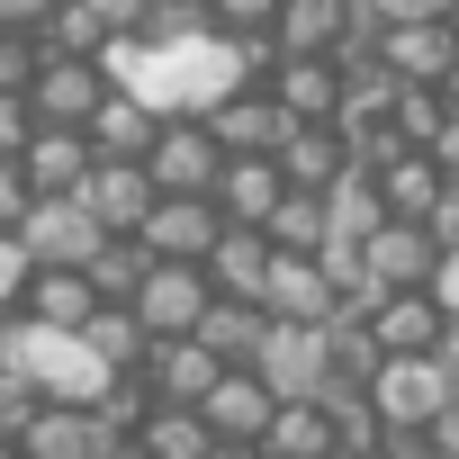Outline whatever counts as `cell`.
I'll list each match as a JSON object with an SVG mask.
<instances>
[{"instance_id": "obj_31", "label": "cell", "mask_w": 459, "mask_h": 459, "mask_svg": "<svg viewBox=\"0 0 459 459\" xmlns=\"http://www.w3.org/2000/svg\"><path fill=\"white\" fill-rule=\"evenodd\" d=\"M144 271H153V253H144L135 235H108V244L91 253V271H82V280H91V298H100V307H126V298L144 289Z\"/></svg>"}, {"instance_id": "obj_28", "label": "cell", "mask_w": 459, "mask_h": 459, "mask_svg": "<svg viewBox=\"0 0 459 459\" xmlns=\"http://www.w3.org/2000/svg\"><path fill=\"white\" fill-rule=\"evenodd\" d=\"M262 333H271V316H262V307H235V298H216V307L198 316V333H189V342H198L216 369H253Z\"/></svg>"}, {"instance_id": "obj_3", "label": "cell", "mask_w": 459, "mask_h": 459, "mask_svg": "<svg viewBox=\"0 0 459 459\" xmlns=\"http://www.w3.org/2000/svg\"><path fill=\"white\" fill-rule=\"evenodd\" d=\"M360 396H369V414H378L387 441H423V432L459 405V378L423 351V360H378V378H369Z\"/></svg>"}, {"instance_id": "obj_35", "label": "cell", "mask_w": 459, "mask_h": 459, "mask_svg": "<svg viewBox=\"0 0 459 459\" xmlns=\"http://www.w3.org/2000/svg\"><path fill=\"white\" fill-rule=\"evenodd\" d=\"M189 37H216L198 0H153V19L135 28V46H189Z\"/></svg>"}, {"instance_id": "obj_32", "label": "cell", "mask_w": 459, "mask_h": 459, "mask_svg": "<svg viewBox=\"0 0 459 459\" xmlns=\"http://www.w3.org/2000/svg\"><path fill=\"white\" fill-rule=\"evenodd\" d=\"M135 450H144V459H216V441H207V423H198L189 405H153V414L135 423Z\"/></svg>"}, {"instance_id": "obj_26", "label": "cell", "mask_w": 459, "mask_h": 459, "mask_svg": "<svg viewBox=\"0 0 459 459\" xmlns=\"http://www.w3.org/2000/svg\"><path fill=\"white\" fill-rule=\"evenodd\" d=\"M271 162H280V180H289V189H307V198H325V189L351 171V153H342V135H333V126H289V144H280Z\"/></svg>"}, {"instance_id": "obj_42", "label": "cell", "mask_w": 459, "mask_h": 459, "mask_svg": "<svg viewBox=\"0 0 459 459\" xmlns=\"http://www.w3.org/2000/svg\"><path fill=\"white\" fill-rule=\"evenodd\" d=\"M55 0H0V37H37Z\"/></svg>"}, {"instance_id": "obj_5", "label": "cell", "mask_w": 459, "mask_h": 459, "mask_svg": "<svg viewBox=\"0 0 459 459\" xmlns=\"http://www.w3.org/2000/svg\"><path fill=\"white\" fill-rule=\"evenodd\" d=\"M207 307H216V289H207V271H189V262H153L144 289L126 298V316L144 325V342H189Z\"/></svg>"}, {"instance_id": "obj_52", "label": "cell", "mask_w": 459, "mask_h": 459, "mask_svg": "<svg viewBox=\"0 0 459 459\" xmlns=\"http://www.w3.org/2000/svg\"><path fill=\"white\" fill-rule=\"evenodd\" d=\"M253 459H262V450H253Z\"/></svg>"}, {"instance_id": "obj_20", "label": "cell", "mask_w": 459, "mask_h": 459, "mask_svg": "<svg viewBox=\"0 0 459 459\" xmlns=\"http://www.w3.org/2000/svg\"><path fill=\"white\" fill-rule=\"evenodd\" d=\"M91 135H73V126H37L28 135V153H19V180L37 189V198H73L82 180H91Z\"/></svg>"}, {"instance_id": "obj_2", "label": "cell", "mask_w": 459, "mask_h": 459, "mask_svg": "<svg viewBox=\"0 0 459 459\" xmlns=\"http://www.w3.org/2000/svg\"><path fill=\"white\" fill-rule=\"evenodd\" d=\"M0 369H10L37 405H100V396H108V369L91 360V342H82V333L19 325V316H10V333H0Z\"/></svg>"}, {"instance_id": "obj_39", "label": "cell", "mask_w": 459, "mask_h": 459, "mask_svg": "<svg viewBox=\"0 0 459 459\" xmlns=\"http://www.w3.org/2000/svg\"><path fill=\"white\" fill-rule=\"evenodd\" d=\"M360 19H378V28H405V19H450V0H360Z\"/></svg>"}, {"instance_id": "obj_41", "label": "cell", "mask_w": 459, "mask_h": 459, "mask_svg": "<svg viewBox=\"0 0 459 459\" xmlns=\"http://www.w3.org/2000/svg\"><path fill=\"white\" fill-rule=\"evenodd\" d=\"M28 135H37L28 100H0V162H19V153H28Z\"/></svg>"}, {"instance_id": "obj_34", "label": "cell", "mask_w": 459, "mask_h": 459, "mask_svg": "<svg viewBox=\"0 0 459 459\" xmlns=\"http://www.w3.org/2000/svg\"><path fill=\"white\" fill-rule=\"evenodd\" d=\"M198 10L216 37H244V46H271V28H280V0H198Z\"/></svg>"}, {"instance_id": "obj_1", "label": "cell", "mask_w": 459, "mask_h": 459, "mask_svg": "<svg viewBox=\"0 0 459 459\" xmlns=\"http://www.w3.org/2000/svg\"><path fill=\"white\" fill-rule=\"evenodd\" d=\"M262 64H271V46H244V37H189V46H135V37H117L100 55L108 91H126L162 126L171 117H207L216 100H235L244 82H262Z\"/></svg>"}, {"instance_id": "obj_13", "label": "cell", "mask_w": 459, "mask_h": 459, "mask_svg": "<svg viewBox=\"0 0 459 459\" xmlns=\"http://www.w3.org/2000/svg\"><path fill=\"white\" fill-rule=\"evenodd\" d=\"M216 235H225L216 198H153V216L135 225V244H144L153 262H189V271L216 253Z\"/></svg>"}, {"instance_id": "obj_11", "label": "cell", "mask_w": 459, "mask_h": 459, "mask_svg": "<svg viewBox=\"0 0 459 459\" xmlns=\"http://www.w3.org/2000/svg\"><path fill=\"white\" fill-rule=\"evenodd\" d=\"M108 235L73 207V198H37L28 207V225H19V253H28V271H91V253H100Z\"/></svg>"}, {"instance_id": "obj_46", "label": "cell", "mask_w": 459, "mask_h": 459, "mask_svg": "<svg viewBox=\"0 0 459 459\" xmlns=\"http://www.w3.org/2000/svg\"><path fill=\"white\" fill-rule=\"evenodd\" d=\"M432 307L459 325V253H441V271H432Z\"/></svg>"}, {"instance_id": "obj_24", "label": "cell", "mask_w": 459, "mask_h": 459, "mask_svg": "<svg viewBox=\"0 0 459 459\" xmlns=\"http://www.w3.org/2000/svg\"><path fill=\"white\" fill-rule=\"evenodd\" d=\"M207 198H216V216H225V225H253V235H262L271 207L289 198V180H280V162H225Z\"/></svg>"}, {"instance_id": "obj_14", "label": "cell", "mask_w": 459, "mask_h": 459, "mask_svg": "<svg viewBox=\"0 0 459 459\" xmlns=\"http://www.w3.org/2000/svg\"><path fill=\"white\" fill-rule=\"evenodd\" d=\"M108 100V73L100 64H82V55H55V64H37V82H28V117L37 126H91V108Z\"/></svg>"}, {"instance_id": "obj_17", "label": "cell", "mask_w": 459, "mask_h": 459, "mask_svg": "<svg viewBox=\"0 0 459 459\" xmlns=\"http://www.w3.org/2000/svg\"><path fill=\"white\" fill-rule=\"evenodd\" d=\"M73 207L100 225V235H135V225L153 216V180H144V162H91V180L73 189Z\"/></svg>"}, {"instance_id": "obj_33", "label": "cell", "mask_w": 459, "mask_h": 459, "mask_svg": "<svg viewBox=\"0 0 459 459\" xmlns=\"http://www.w3.org/2000/svg\"><path fill=\"white\" fill-rule=\"evenodd\" d=\"M271 253H325V198H307V189H289L280 207H271Z\"/></svg>"}, {"instance_id": "obj_43", "label": "cell", "mask_w": 459, "mask_h": 459, "mask_svg": "<svg viewBox=\"0 0 459 459\" xmlns=\"http://www.w3.org/2000/svg\"><path fill=\"white\" fill-rule=\"evenodd\" d=\"M423 153H432V171H441V189H459V117H441V135H432Z\"/></svg>"}, {"instance_id": "obj_49", "label": "cell", "mask_w": 459, "mask_h": 459, "mask_svg": "<svg viewBox=\"0 0 459 459\" xmlns=\"http://www.w3.org/2000/svg\"><path fill=\"white\" fill-rule=\"evenodd\" d=\"M100 459H144V450H135V441H108V450H100Z\"/></svg>"}, {"instance_id": "obj_27", "label": "cell", "mask_w": 459, "mask_h": 459, "mask_svg": "<svg viewBox=\"0 0 459 459\" xmlns=\"http://www.w3.org/2000/svg\"><path fill=\"white\" fill-rule=\"evenodd\" d=\"M369 189H378V216H396V225H423V216L441 207V171H432V153H396V162H378Z\"/></svg>"}, {"instance_id": "obj_12", "label": "cell", "mask_w": 459, "mask_h": 459, "mask_svg": "<svg viewBox=\"0 0 459 459\" xmlns=\"http://www.w3.org/2000/svg\"><path fill=\"white\" fill-rule=\"evenodd\" d=\"M360 28H378V19H360V0H280L271 55H316V64H333Z\"/></svg>"}, {"instance_id": "obj_50", "label": "cell", "mask_w": 459, "mask_h": 459, "mask_svg": "<svg viewBox=\"0 0 459 459\" xmlns=\"http://www.w3.org/2000/svg\"><path fill=\"white\" fill-rule=\"evenodd\" d=\"M333 459H387V450H333Z\"/></svg>"}, {"instance_id": "obj_19", "label": "cell", "mask_w": 459, "mask_h": 459, "mask_svg": "<svg viewBox=\"0 0 459 459\" xmlns=\"http://www.w3.org/2000/svg\"><path fill=\"white\" fill-rule=\"evenodd\" d=\"M271 235H253V225H225V235H216V253L198 262L207 271V289L216 298H235V307H262V289H271Z\"/></svg>"}, {"instance_id": "obj_37", "label": "cell", "mask_w": 459, "mask_h": 459, "mask_svg": "<svg viewBox=\"0 0 459 459\" xmlns=\"http://www.w3.org/2000/svg\"><path fill=\"white\" fill-rule=\"evenodd\" d=\"M82 10H91V28L117 46V37H135V28L153 19V0H82Z\"/></svg>"}, {"instance_id": "obj_51", "label": "cell", "mask_w": 459, "mask_h": 459, "mask_svg": "<svg viewBox=\"0 0 459 459\" xmlns=\"http://www.w3.org/2000/svg\"><path fill=\"white\" fill-rule=\"evenodd\" d=\"M450 37H459V0H450Z\"/></svg>"}, {"instance_id": "obj_8", "label": "cell", "mask_w": 459, "mask_h": 459, "mask_svg": "<svg viewBox=\"0 0 459 459\" xmlns=\"http://www.w3.org/2000/svg\"><path fill=\"white\" fill-rule=\"evenodd\" d=\"M216 171H225V153H216V135H207L198 117H171V126L153 135V153H144L153 198H207V189H216Z\"/></svg>"}, {"instance_id": "obj_16", "label": "cell", "mask_w": 459, "mask_h": 459, "mask_svg": "<svg viewBox=\"0 0 459 459\" xmlns=\"http://www.w3.org/2000/svg\"><path fill=\"white\" fill-rule=\"evenodd\" d=\"M333 307H342V289H333V271L316 253H280L271 262V289H262L271 325H333Z\"/></svg>"}, {"instance_id": "obj_15", "label": "cell", "mask_w": 459, "mask_h": 459, "mask_svg": "<svg viewBox=\"0 0 459 459\" xmlns=\"http://www.w3.org/2000/svg\"><path fill=\"white\" fill-rule=\"evenodd\" d=\"M360 325H369L378 360H423V351H441V333H450V316L432 307V289H405V298H369V307H360Z\"/></svg>"}, {"instance_id": "obj_48", "label": "cell", "mask_w": 459, "mask_h": 459, "mask_svg": "<svg viewBox=\"0 0 459 459\" xmlns=\"http://www.w3.org/2000/svg\"><path fill=\"white\" fill-rule=\"evenodd\" d=\"M441 108H450V117H459V64H450V82H441Z\"/></svg>"}, {"instance_id": "obj_22", "label": "cell", "mask_w": 459, "mask_h": 459, "mask_svg": "<svg viewBox=\"0 0 459 459\" xmlns=\"http://www.w3.org/2000/svg\"><path fill=\"white\" fill-rule=\"evenodd\" d=\"M91 307H100V298H91V280H82V271H28V289H19V307H10V316H19V325L82 333V325H91Z\"/></svg>"}, {"instance_id": "obj_7", "label": "cell", "mask_w": 459, "mask_h": 459, "mask_svg": "<svg viewBox=\"0 0 459 459\" xmlns=\"http://www.w3.org/2000/svg\"><path fill=\"white\" fill-rule=\"evenodd\" d=\"M198 126L216 135V153H225V162H271V153L289 144V108H280L262 82H244L235 100H216Z\"/></svg>"}, {"instance_id": "obj_36", "label": "cell", "mask_w": 459, "mask_h": 459, "mask_svg": "<svg viewBox=\"0 0 459 459\" xmlns=\"http://www.w3.org/2000/svg\"><path fill=\"white\" fill-rule=\"evenodd\" d=\"M37 37H0V100H28V82H37Z\"/></svg>"}, {"instance_id": "obj_9", "label": "cell", "mask_w": 459, "mask_h": 459, "mask_svg": "<svg viewBox=\"0 0 459 459\" xmlns=\"http://www.w3.org/2000/svg\"><path fill=\"white\" fill-rule=\"evenodd\" d=\"M198 423H207V441L216 450H262V432H271V414H280V396L253 378V369H225L198 405H189Z\"/></svg>"}, {"instance_id": "obj_44", "label": "cell", "mask_w": 459, "mask_h": 459, "mask_svg": "<svg viewBox=\"0 0 459 459\" xmlns=\"http://www.w3.org/2000/svg\"><path fill=\"white\" fill-rule=\"evenodd\" d=\"M19 289H28V253H19V244H0V316L19 307Z\"/></svg>"}, {"instance_id": "obj_40", "label": "cell", "mask_w": 459, "mask_h": 459, "mask_svg": "<svg viewBox=\"0 0 459 459\" xmlns=\"http://www.w3.org/2000/svg\"><path fill=\"white\" fill-rule=\"evenodd\" d=\"M28 414H37V396H28L10 369H0V441H19V432H28Z\"/></svg>"}, {"instance_id": "obj_21", "label": "cell", "mask_w": 459, "mask_h": 459, "mask_svg": "<svg viewBox=\"0 0 459 459\" xmlns=\"http://www.w3.org/2000/svg\"><path fill=\"white\" fill-rule=\"evenodd\" d=\"M19 459H100L108 450V432H100V414L91 405H37L28 414V432L10 441Z\"/></svg>"}, {"instance_id": "obj_25", "label": "cell", "mask_w": 459, "mask_h": 459, "mask_svg": "<svg viewBox=\"0 0 459 459\" xmlns=\"http://www.w3.org/2000/svg\"><path fill=\"white\" fill-rule=\"evenodd\" d=\"M82 135H91V153H100V162H144V153H153V135H162V117H153V108H135L126 91H108V100L91 108V126H82Z\"/></svg>"}, {"instance_id": "obj_6", "label": "cell", "mask_w": 459, "mask_h": 459, "mask_svg": "<svg viewBox=\"0 0 459 459\" xmlns=\"http://www.w3.org/2000/svg\"><path fill=\"white\" fill-rule=\"evenodd\" d=\"M253 378H262L280 405L325 396V387H333V369H325V325H271L262 351H253Z\"/></svg>"}, {"instance_id": "obj_30", "label": "cell", "mask_w": 459, "mask_h": 459, "mask_svg": "<svg viewBox=\"0 0 459 459\" xmlns=\"http://www.w3.org/2000/svg\"><path fill=\"white\" fill-rule=\"evenodd\" d=\"M82 342H91V360H100L108 378H135V369H144V351H153V342H144V325H135L126 307H91Z\"/></svg>"}, {"instance_id": "obj_4", "label": "cell", "mask_w": 459, "mask_h": 459, "mask_svg": "<svg viewBox=\"0 0 459 459\" xmlns=\"http://www.w3.org/2000/svg\"><path fill=\"white\" fill-rule=\"evenodd\" d=\"M432 271H441L432 225H396V216H378V235L360 244V289H351V307H369V298H405V289H432Z\"/></svg>"}, {"instance_id": "obj_47", "label": "cell", "mask_w": 459, "mask_h": 459, "mask_svg": "<svg viewBox=\"0 0 459 459\" xmlns=\"http://www.w3.org/2000/svg\"><path fill=\"white\" fill-rule=\"evenodd\" d=\"M423 459H459V405H450V414L423 432Z\"/></svg>"}, {"instance_id": "obj_10", "label": "cell", "mask_w": 459, "mask_h": 459, "mask_svg": "<svg viewBox=\"0 0 459 459\" xmlns=\"http://www.w3.org/2000/svg\"><path fill=\"white\" fill-rule=\"evenodd\" d=\"M450 64H459L450 19H405V28H378V73H387L396 91H441V82H450Z\"/></svg>"}, {"instance_id": "obj_38", "label": "cell", "mask_w": 459, "mask_h": 459, "mask_svg": "<svg viewBox=\"0 0 459 459\" xmlns=\"http://www.w3.org/2000/svg\"><path fill=\"white\" fill-rule=\"evenodd\" d=\"M28 207H37V189L19 180V162H0V244H19V225H28Z\"/></svg>"}, {"instance_id": "obj_45", "label": "cell", "mask_w": 459, "mask_h": 459, "mask_svg": "<svg viewBox=\"0 0 459 459\" xmlns=\"http://www.w3.org/2000/svg\"><path fill=\"white\" fill-rule=\"evenodd\" d=\"M423 225H432V244H441V253H459V189H441V207H432Z\"/></svg>"}, {"instance_id": "obj_18", "label": "cell", "mask_w": 459, "mask_h": 459, "mask_svg": "<svg viewBox=\"0 0 459 459\" xmlns=\"http://www.w3.org/2000/svg\"><path fill=\"white\" fill-rule=\"evenodd\" d=\"M262 91L289 108V126H333V108H342V73L316 64V55H271L262 64Z\"/></svg>"}, {"instance_id": "obj_23", "label": "cell", "mask_w": 459, "mask_h": 459, "mask_svg": "<svg viewBox=\"0 0 459 459\" xmlns=\"http://www.w3.org/2000/svg\"><path fill=\"white\" fill-rule=\"evenodd\" d=\"M135 378H144V396H153V405H198V396H207V387H216L225 369H216V360H207L198 342H153Z\"/></svg>"}, {"instance_id": "obj_29", "label": "cell", "mask_w": 459, "mask_h": 459, "mask_svg": "<svg viewBox=\"0 0 459 459\" xmlns=\"http://www.w3.org/2000/svg\"><path fill=\"white\" fill-rule=\"evenodd\" d=\"M342 441H333V414L307 396V405H280L271 414V432H262V459H333Z\"/></svg>"}]
</instances>
